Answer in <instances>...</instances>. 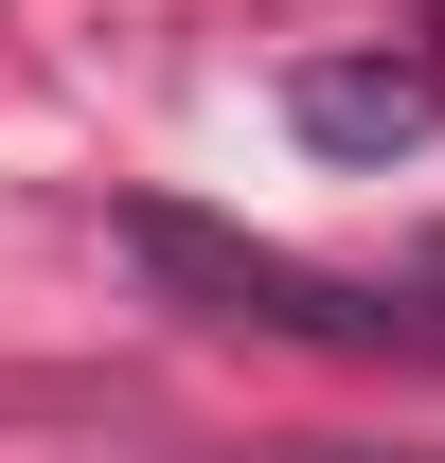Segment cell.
Wrapping results in <instances>:
<instances>
[{"label": "cell", "instance_id": "obj_3", "mask_svg": "<svg viewBox=\"0 0 445 463\" xmlns=\"http://www.w3.org/2000/svg\"><path fill=\"white\" fill-rule=\"evenodd\" d=\"M250 463H445V446H250Z\"/></svg>", "mask_w": 445, "mask_h": 463}, {"label": "cell", "instance_id": "obj_2", "mask_svg": "<svg viewBox=\"0 0 445 463\" xmlns=\"http://www.w3.org/2000/svg\"><path fill=\"white\" fill-rule=\"evenodd\" d=\"M285 125L321 143V161H410L445 125V71H410V54H321V71H285Z\"/></svg>", "mask_w": 445, "mask_h": 463}, {"label": "cell", "instance_id": "obj_1", "mask_svg": "<svg viewBox=\"0 0 445 463\" xmlns=\"http://www.w3.org/2000/svg\"><path fill=\"white\" fill-rule=\"evenodd\" d=\"M125 250H143L196 321L321 339V356H428V286H338V268H303L268 232H214V214H178V196H125Z\"/></svg>", "mask_w": 445, "mask_h": 463}]
</instances>
